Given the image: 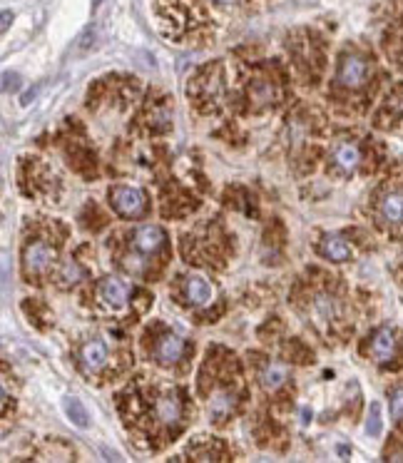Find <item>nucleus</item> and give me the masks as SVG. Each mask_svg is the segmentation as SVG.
Returning <instances> with one entry per match:
<instances>
[{
    "label": "nucleus",
    "instance_id": "nucleus-1",
    "mask_svg": "<svg viewBox=\"0 0 403 463\" xmlns=\"http://www.w3.org/2000/svg\"><path fill=\"white\" fill-rule=\"evenodd\" d=\"M369 80V63L361 55H344L338 63L336 83L346 90H358Z\"/></svg>",
    "mask_w": 403,
    "mask_h": 463
},
{
    "label": "nucleus",
    "instance_id": "nucleus-2",
    "mask_svg": "<svg viewBox=\"0 0 403 463\" xmlns=\"http://www.w3.org/2000/svg\"><path fill=\"white\" fill-rule=\"evenodd\" d=\"M110 202L122 217H140L144 212V195L137 187H115L110 192Z\"/></svg>",
    "mask_w": 403,
    "mask_h": 463
},
{
    "label": "nucleus",
    "instance_id": "nucleus-3",
    "mask_svg": "<svg viewBox=\"0 0 403 463\" xmlns=\"http://www.w3.org/2000/svg\"><path fill=\"white\" fill-rule=\"evenodd\" d=\"M52 259H55V252L47 247L45 241H33V244H28L23 264H25L28 274H45L47 269H50Z\"/></svg>",
    "mask_w": 403,
    "mask_h": 463
},
{
    "label": "nucleus",
    "instance_id": "nucleus-4",
    "mask_svg": "<svg viewBox=\"0 0 403 463\" xmlns=\"http://www.w3.org/2000/svg\"><path fill=\"white\" fill-rule=\"evenodd\" d=\"M182 354H184V339L182 336H177V334H164L162 339L157 341L155 356L160 364H164V366L177 364V361L182 359Z\"/></svg>",
    "mask_w": 403,
    "mask_h": 463
},
{
    "label": "nucleus",
    "instance_id": "nucleus-5",
    "mask_svg": "<svg viewBox=\"0 0 403 463\" xmlns=\"http://www.w3.org/2000/svg\"><path fill=\"white\" fill-rule=\"evenodd\" d=\"M155 416L162 421L164 426H175L182 418V401L177 396V391H167L157 398L155 404Z\"/></svg>",
    "mask_w": 403,
    "mask_h": 463
},
{
    "label": "nucleus",
    "instance_id": "nucleus-6",
    "mask_svg": "<svg viewBox=\"0 0 403 463\" xmlns=\"http://www.w3.org/2000/svg\"><path fill=\"white\" fill-rule=\"evenodd\" d=\"M371 354H373V359L378 364H389L393 356H396V336L391 329H378L373 334V339H371Z\"/></svg>",
    "mask_w": 403,
    "mask_h": 463
},
{
    "label": "nucleus",
    "instance_id": "nucleus-7",
    "mask_svg": "<svg viewBox=\"0 0 403 463\" xmlns=\"http://www.w3.org/2000/svg\"><path fill=\"white\" fill-rule=\"evenodd\" d=\"M80 364L87 374H98L107 364V349L102 341H87L80 352Z\"/></svg>",
    "mask_w": 403,
    "mask_h": 463
},
{
    "label": "nucleus",
    "instance_id": "nucleus-8",
    "mask_svg": "<svg viewBox=\"0 0 403 463\" xmlns=\"http://www.w3.org/2000/svg\"><path fill=\"white\" fill-rule=\"evenodd\" d=\"M135 249H140L142 255H155L157 249L164 244V232L155 224H147V227H140L135 232Z\"/></svg>",
    "mask_w": 403,
    "mask_h": 463
},
{
    "label": "nucleus",
    "instance_id": "nucleus-9",
    "mask_svg": "<svg viewBox=\"0 0 403 463\" xmlns=\"http://www.w3.org/2000/svg\"><path fill=\"white\" fill-rule=\"evenodd\" d=\"M321 255L331 261H346L351 259V247L338 235H326L324 241H321Z\"/></svg>",
    "mask_w": 403,
    "mask_h": 463
},
{
    "label": "nucleus",
    "instance_id": "nucleus-10",
    "mask_svg": "<svg viewBox=\"0 0 403 463\" xmlns=\"http://www.w3.org/2000/svg\"><path fill=\"white\" fill-rule=\"evenodd\" d=\"M235 394L229 391H215L212 398H209V416L215 418V421H224L229 413L235 411Z\"/></svg>",
    "mask_w": 403,
    "mask_h": 463
},
{
    "label": "nucleus",
    "instance_id": "nucleus-11",
    "mask_svg": "<svg viewBox=\"0 0 403 463\" xmlns=\"http://www.w3.org/2000/svg\"><path fill=\"white\" fill-rule=\"evenodd\" d=\"M334 162L341 167L344 172H351L358 167V162H361V150H358V144L353 142H341L334 150Z\"/></svg>",
    "mask_w": 403,
    "mask_h": 463
},
{
    "label": "nucleus",
    "instance_id": "nucleus-12",
    "mask_svg": "<svg viewBox=\"0 0 403 463\" xmlns=\"http://www.w3.org/2000/svg\"><path fill=\"white\" fill-rule=\"evenodd\" d=\"M184 294L195 307H204L212 301V287L202 277H189L187 284H184Z\"/></svg>",
    "mask_w": 403,
    "mask_h": 463
},
{
    "label": "nucleus",
    "instance_id": "nucleus-13",
    "mask_svg": "<svg viewBox=\"0 0 403 463\" xmlns=\"http://www.w3.org/2000/svg\"><path fill=\"white\" fill-rule=\"evenodd\" d=\"M100 297H102L110 307H124V301H127V289H124L122 281L112 279V277H107V279H102V284H100Z\"/></svg>",
    "mask_w": 403,
    "mask_h": 463
},
{
    "label": "nucleus",
    "instance_id": "nucleus-14",
    "mask_svg": "<svg viewBox=\"0 0 403 463\" xmlns=\"http://www.w3.org/2000/svg\"><path fill=\"white\" fill-rule=\"evenodd\" d=\"M286 378H289V369L281 366V364H267L259 374V381L267 391H276V389H281V386L286 384Z\"/></svg>",
    "mask_w": 403,
    "mask_h": 463
},
{
    "label": "nucleus",
    "instance_id": "nucleus-15",
    "mask_svg": "<svg viewBox=\"0 0 403 463\" xmlns=\"http://www.w3.org/2000/svg\"><path fill=\"white\" fill-rule=\"evenodd\" d=\"M381 217L386 222H403V192H389L381 200Z\"/></svg>",
    "mask_w": 403,
    "mask_h": 463
},
{
    "label": "nucleus",
    "instance_id": "nucleus-16",
    "mask_svg": "<svg viewBox=\"0 0 403 463\" xmlns=\"http://www.w3.org/2000/svg\"><path fill=\"white\" fill-rule=\"evenodd\" d=\"M63 409H65L67 418H70L72 424L80 426V429H87V424H90V416H87V409L83 406V401H80V398H75V396L65 398V401H63Z\"/></svg>",
    "mask_w": 403,
    "mask_h": 463
},
{
    "label": "nucleus",
    "instance_id": "nucleus-17",
    "mask_svg": "<svg viewBox=\"0 0 403 463\" xmlns=\"http://www.w3.org/2000/svg\"><path fill=\"white\" fill-rule=\"evenodd\" d=\"M252 98L257 103H272L274 100V85L267 83V80H257L252 87Z\"/></svg>",
    "mask_w": 403,
    "mask_h": 463
},
{
    "label": "nucleus",
    "instance_id": "nucleus-18",
    "mask_svg": "<svg viewBox=\"0 0 403 463\" xmlns=\"http://www.w3.org/2000/svg\"><path fill=\"white\" fill-rule=\"evenodd\" d=\"M381 429H384V421H381V406L371 404L369 421H366V433H371V436H378V433H381Z\"/></svg>",
    "mask_w": 403,
    "mask_h": 463
},
{
    "label": "nucleus",
    "instance_id": "nucleus-19",
    "mask_svg": "<svg viewBox=\"0 0 403 463\" xmlns=\"http://www.w3.org/2000/svg\"><path fill=\"white\" fill-rule=\"evenodd\" d=\"M314 312H316L319 319H331L334 314H336V301L331 297H319L316 304H314Z\"/></svg>",
    "mask_w": 403,
    "mask_h": 463
},
{
    "label": "nucleus",
    "instance_id": "nucleus-20",
    "mask_svg": "<svg viewBox=\"0 0 403 463\" xmlns=\"http://www.w3.org/2000/svg\"><path fill=\"white\" fill-rule=\"evenodd\" d=\"M391 416L396 421H403V386H396L391 391Z\"/></svg>",
    "mask_w": 403,
    "mask_h": 463
},
{
    "label": "nucleus",
    "instance_id": "nucleus-21",
    "mask_svg": "<svg viewBox=\"0 0 403 463\" xmlns=\"http://www.w3.org/2000/svg\"><path fill=\"white\" fill-rule=\"evenodd\" d=\"M80 277H83V269H80L78 261H65V267L60 272V279L65 284H75V281H80Z\"/></svg>",
    "mask_w": 403,
    "mask_h": 463
},
{
    "label": "nucleus",
    "instance_id": "nucleus-22",
    "mask_svg": "<svg viewBox=\"0 0 403 463\" xmlns=\"http://www.w3.org/2000/svg\"><path fill=\"white\" fill-rule=\"evenodd\" d=\"M3 78H6V83H3V90H6V92L18 90V87H20V78H18V75H10V72H6Z\"/></svg>",
    "mask_w": 403,
    "mask_h": 463
},
{
    "label": "nucleus",
    "instance_id": "nucleus-23",
    "mask_svg": "<svg viewBox=\"0 0 403 463\" xmlns=\"http://www.w3.org/2000/svg\"><path fill=\"white\" fill-rule=\"evenodd\" d=\"M10 18H13V15H10V10H3V25H0V30H3V33H6L8 28H10Z\"/></svg>",
    "mask_w": 403,
    "mask_h": 463
},
{
    "label": "nucleus",
    "instance_id": "nucleus-24",
    "mask_svg": "<svg viewBox=\"0 0 403 463\" xmlns=\"http://www.w3.org/2000/svg\"><path fill=\"white\" fill-rule=\"evenodd\" d=\"M212 3H217V6H232L235 0H212Z\"/></svg>",
    "mask_w": 403,
    "mask_h": 463
},
{
    "label": "nucleus",
    "instance_id": "nucleus-25",
    "mask_svg": "<svg viewBox=\"0 0 403 463\" xmlns=\"http://www.w3.org/2000/svg\"><path fill=\"white\" fill-rule=\"evenodd\" d=\"M92 3H95V6H98V3H100V0H92Z\"/></svg>",
    "mask_w": 403,
    "mask_h": 463
}]
</instances>
